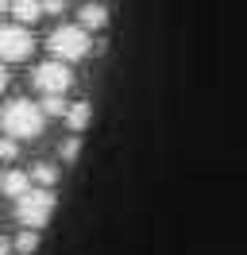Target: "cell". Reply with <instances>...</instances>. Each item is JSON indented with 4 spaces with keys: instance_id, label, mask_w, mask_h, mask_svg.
<instances>
[{
    "instance_id": "9a60e30c",
    "label": "cell",
    "mask_w": 247,
    "mask_h": 255,
    "mask_svg": "<svg viewBox=\"0 0 247 255\" xmlns=\"http://www.w3.org/2000/svg\"><path fill=\"white\" fill-rule=\"evenodd\" d=\"M62 8H66V4H62V0H43V12H46V16H58Z\"/></svg>"
},
{
    "instance_id": "9c48e42d",
    "label": "cell",
    "mask_w": 247,
    "mask_h": 255,
    "mask_svg": "<svg viewBox=\"0 0 247 255\" xmlns=\"http://www.w3.org/2000/svg\"><path fill=\"white\" fill-rule=\"evenodd\" d=\"M89 116H93V109H89V101H77V105H70V112H66V124H70V131H81V128L89 124Z\"/></svg>"
},
{
    "instance_id": "52a82bcc",
    "label": "cell",
    "mask_w": 247,
    "mask_h": 255,
    "mask_svg": "<svg viewBox=\"0 0 247 255\" xmlns=\"http://www.w3.org/2000/svg\"><path fill=\"white\" fill-rule=\"evenodd\" d=\"M0 190L19 201V197H23L27 190H35V186H31V174H23V170H8V174H4V182H0Z\"/></svg>"
},
{
    "instance_id": "5b68a950",
    "label": "cell",
    "mask_w": 247,
    "mask_h": 255,
    "mask_svg": "<svg viewBox=\"0 0 247 255\" xmlns=\"http://www.w3.org/2000/svg\"><path fill=\"white\" fill-rule=\"evenodd\" d=\"M35 47V39L23 23H0V62H23Z\"/></svg>"
},
{
    "instance_id": "277c9868",
    "label": "cell",
    "mask_w": 247,
    "mask_h": 255,
    "mask_svg": "<svg viewBox=\"0 0 247 255\" xmlns=\"http://www.w3.org/2000/svg\"><path fill=\"white\" fill-rule=\"evenodd\" d=\"M31 81H35V89L43 97H62L70 85H74V74H70V66L58 62V58H50V62L35 66V74H31Z\"/></svg>"
},
{
    "instance_id": "2e32d148",
    "label": "cell",
    "mask_w": 247,
    "mask_h": 255,
    "mask_svg": "<svg viewBox=\"0 0 247 255\" xmlns=\"http://www.w3.org/2000/svg\"><path fill=\"white\" fill-rule=\"evenodd\" d=\"M4 85H8V70L0 66V89H4Z\"/></svg>"
},
{
    "instance_id": "30bf717a",
    "label": "cell",
    "mask_w": 247,
    "mask_h": 255,
    "mask_svg": "<svg viewBox=\"0 0 247 255\" xmlns=\"http://www.w3.org/2000/svg\"><path fill=\"white\" fill-rule=\"evenodd\" d=\"M31 182H35V186H43V190H50V186L58 182V170H54L50 162H39V166L31 170Z\"/></svg>"
},
{
    "instance_id": "7c38bea8",
    "label": "cell",
    "mask_w": 247,
    "mask_h": 255,
    "mask_svg": "<svg viewBox=\"0 0 247 255\" xmlns=\"http://www.w3.org/2000/svg\"><path fill=\"white\" fill-rule=\"evenodd\" d=\"M43 112H46V116H66L70 105H66L62 97H43Z\"/></svg>"
},
{
    "instance_id": "5bb4252c",
    "label": "cell",
    "mask_w": 247,
    "mask_h": 255,
    "mask_svg": "<svg viewBox=\"0 0 247 255\" xmlns=\"http://www.w3.org/2000/svg\"><path fill=\"white\" fill-rule=\"evenodd\" d=\"M15 155H19L15 139H12V135H4V139H0V159H15Z\"/></svg>"
},
{
    "instance_id": "7a4b0ae2",
    "label": "cell",
    "mask_w": 247,
    "mask_h": 255,
    "mask_svg": "<svg viewBox=\"0 0 247 255\" xmlns=\"http://www.w3.org/2000/svg\"><path fill=\"white\" fill-rule=\"evenodd\" d=\"M46 47H50V54H54L58 62H77V58H85L93 50V39L81 23H62L58 31H50Z\"/></svg>"
},
{
    "instance_id": "6da1fadb",
    "label": "cell",
    "mask_w": 247,
    "mask_h": 255,
    "mask_svg": "<svg viewBox=\"0 0 247 255\" xmlns=\"http://www.w3.org/2000/svg\"><path fill=\"white\" fill-rule=\"evenodd\" d=\"M0 128L12 135V139H39L46 128V112L43 105H31V101H8L0 112Z\"/></svg>"
},
{
    "instance_id": "4fadbf2b",
    "label": "cell",
    "mask_w": 247,
    "mask_h": 255,
    "mask_svg": "<svg viewBox=\"0 0 247 255\" xmlns=\"http://www.w3.org/2000/svg\"><path fill=\"white\" fill-rule=\"evenodd\" d=\"M77 151H81V139H77V135H70V139L62 143V159L74 162V159H77Z\"/></svg>"
},
{
    "instance_id": "8fae6325",
    "label": "cell",
    "mask_w": 247,
    "mask_h": 255,
    "mask_svg": "<svg viewBox=\"0 0 247 255\" xmlns=\"http://www.w3.org/2000/svg\"><path fill=\"white\" fill-rule=\"evenodd\" d=\"M35 248H39V232H35V228L19 232V240H15V252H19V255H31Z\"/></svg>"
},
{
    "instance_id": "ac0fdd59",
    "label": "cell",
    "mask_w": 247,
    "mask_h": 255,
    "mask_svg": "<svg viewBox=\"0 0 247 255\" xmlns=\"http://www.w3.org/2000/svg\"><path fill=\"white\" fill-rule=\"evenodd\" d=\"M0 255H8V240L0 236Z\"/></svg>"
},
{
    "instance_id": "e0dca14e",
    "label": "cell",
    "mask_w": 247,
    "mask_h": 255,
    "mask_svg": "<svg viewBox=\"0 0 247 255\" xmlns=\"http://www.w3.org/2000/svg\"><path fill=\"white\" fill-rule=\"evenodd\" d=\"M0 12H12V0H0Z\"/></svg>"
},
{
    "instance_id": "3957f363",
    "label": "cell",
    "mask_w": 247,
    "mask_h": 255,
    "mask_svg": "<svg viewBox=\"0 0 247 255\" xmlns=\"http://www.w3.org/2000/svg\"><path fill=\"white\" fill-rule=\"evenodd\" d=\"M50 213H54V193L43 190V186L27 190L19 201H15V221L23 224V228H35V232L50 221Z\"/></svg>"
},
{
    "instance_id": "8992f818",
    "label": "cell",
    "mask_w": 247,
    "mask_h": 255,
    "mask_svg": "<svg viewBox=\"0 0 247 255\" xmlns=\"http://www.w3.org/2000/svg\"><path fill=\"white\" fill-rule=\"evenodd\" d=\"M12 16H15V23L31 27L39 16H46V12H43V0H12Z\"/></svg>"
},
{
    "instance_id": "ba28073f",
    "label": "cell",
    "mask_w": 247,
    "mask_h": 255,
    "mask_svg": "<svg viewBox=\"0 0 247 255\" xmlns=\"http://www.w3.org/2000/svg\"><path fill=\"white\" fill-rule=\"evenodd\" d=\"M105 23H108L105 4H85V8H81V27H85V31H101Z\"/></svg>"
}]
</instances>
